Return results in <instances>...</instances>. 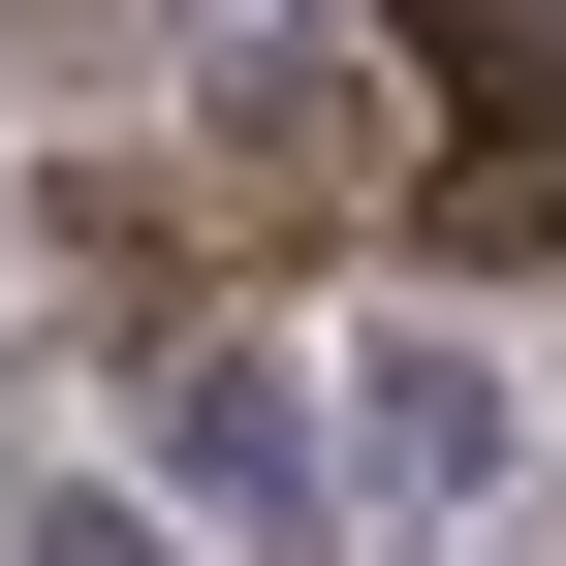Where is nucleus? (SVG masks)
<instances>
[{"instance_id": "f03ea898", "label": "nucleus", "mask_w": 566, "mask_h": 566, "mask_svg": "<svg viewBox=\"0 0 566 566\" xmlns=\"http://www.w3.org/2000/svg\"><path fill=\"white\" fill-rule=\"evenodd\" d=\"M158 504H221V535H315L346 504L315 409H283V346H158Z\"/></svg>"}, {"instance_id": "f257e3e1", "label": "nucleus", "mask_w": 566, "mask_h": 566, "mask_svg": "<svg viewBox=\"0 0 566 566\" xmlns=\"http://www.w3.org/2000/svg\"><path fill=\"white\" fill-rule=\"evenodd\" d=\"M409 63H441V126H472L441 221L472 252H566V32H535V0H409Z\"/></svg>"}, {"instance_id": "7ed1b4c3", "label": "nucleus", "mask_w": 566, "mask_h": 566, "mask_svg": "<svg viewBox=\"0 0 566 566\" xmlns=\"http://www.w3.org/2000/svg\"><path fill=\"white\" fill-rule=\"evenodd\" d=\"M346 472H378V504H472V472H504V378H472V346H378Z\"/></svg>"}, {"instance_id": "39448f33", "label": "nucleus", "mask_w": 566, "mask_h": 566, "mask_svg": "<svg viewBox=\"0 0 566 566\" xmlns=\"http://www.w3.org/2000/svg\"><path fill=\"white\" fill-rule=\"evenodd\" d=\"M32 566H158V504H32Z\"/></svg>"}, {"instance_id": "20e7f679", "label": "nucleus", "mask_w": 566, "mask_h": 566, "mask_svg": "<svg viewBox=\"0 0 566 566\" xmlns=\"http://www.w3.org/2000/svg\"><path fill=\"white\" fill-rule=\"evenodd\" d=\"M346 189V63H221V221H315Z\"/></svg>"}]
</instances>
